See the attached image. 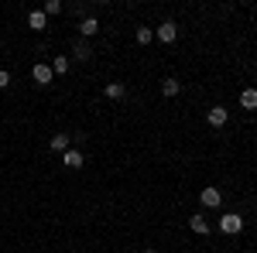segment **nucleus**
Here are the masks:
<instances>
[{
  "label": "nucleus",
  "instance_id": "6ab92c4d",
  "mask_svg": "<svg viewBox=\"0 0 257 253\" xmlns=\"http://www.w3.org/2000/svg\"><path fill=\"white\" fill-rule=\"evenodd\" d=\"M144 253H158V250H151V246H148V250H144Z\"/></svg>",
  "mask_w": 257,
  "mask_h": 253
},
{
  "label": "nucleus",
  "instance_id": "f3484780",
  "mask_svg": "<svg viewBox=\"0 0 257 253\" xmlns=\"http://www.w3.org/2000/svg\"><path fill=\"white\" fill-rule=\"evenodd\" d=\"M155 41V31L151 28H138V45H151Z\"/></svg>",
  "mask_w": 257,
  "mask_h": 253
},
{
  "label": "nucleus",
  "instance_id": "ddd939ff",
  "mask_svg": "<svg viewBox=\"0 0 257 253\" xmlns=\"http://www.w3.org/2000/svg\"><path fill=\"white\" fill-rule=\"evenodd\" d=\"M189 226H192V233H196V236H209V222H206L202 215H192Z\"/></svg>",
  "mask_w": 257,
  "mask_h": 253
},
{
  "label": "nucleus",
  "instance_id": "f8f14e48",
  "mask_svg": "<svg viewBox=\"0 0 257 253\" xmlns=\"http://www.w3.org/2000/svg\"><path fill=\"white\" fill-rule=\"evenodd\" d=\"M96 31H99V21L96 18H82V24H79V35H82V38H93Z\"/></svg>",
  "mask_w": 257,
  "mask_h": 253
},
{
  "label": "nucleus",
  "instance_id": "f257e3e1",
  "mask_svg": "<svg viewBox=\"0 0 257 253\" xmlns=\"http://www.w3.org/2000/svg\"><path fill=\"white\" fill-rule=\"evenodd\" d=\"M240 229H243V215H237V212H226V215H219V233H226V236H237Z\"/></svg>",
  "mask_w": 257,
  "mask_h": 253
},
{
  "label": "nucleus",
  "instance_id": "dca6fc26",
  "mask_svg": "<svg viewBox=\"0 0 257 253\" xmlns=\"http://www.w3.org/2000/svg\"><path fill=\"white\" fill-rule=\"evenodd\" d=\"M41 14H45V18H52V14H62V0H45Z\"/></svg>",
  "mask_w": 257,
  "mask_h": 253
},
{
  "label": "nucleus",
  "instance_id": "2eb2a0df",
  "mask_svg": "<svg viewBox=\"0 0 257 253\" xmlns=\"http://www.w3.org/2000/svg\"><path fill=\"white\" fill-rule=\"evenodd\" d=\"M52 72H55V76H65V72H69V59H65V55H55V62H52Z\"/></svg>",
  "mask_w": 257,
  "mask_h": 253
},
{
  "label": "nucleus",
  "instance_id": "9b49d317",
  "mask_svg": "<svg viewBox=\"0 0 257 253\" xmlns=\"http://www.w3.org/2000/svg\"><path fill=\"white\" fill-rule=\"evenodd\" d=\"M178 93H182V82H178V79H165V82H161V96L165 99L178 96Z\"/></svg>",
  "mask_w": 257,
  "mask_h": 253
},
{
  "label": "nucleus",
  "instance_id": "6e6552de",
  "mask_svg": "<svg viewBox=\"0 0 257 253\" xmlns=\"http://www.w3.org/2000/svg\"><path fill=\"white\" fill-rule=\"evenodd\" d=\"M206 120H209V127H223V123L230 120V113H226L223 106H213V110L206 113Z\"/></svg>",
  "mask_w": 257,
  "mask_h": 253
},
{
  "label": "nucleus",
  "instance_id": "1a4fd4ad",
  "mask_svg": "<svg viewBox=\"0 0 257 253\" xmlns=\"http://www.w3.org/2000/svg\"><path fill=\"white\" fill-rule=\"evenodd\" d=\"M103 96H106V99H123V96H127V86H123V82H106Z\"/></svg>",
  "mask_w": 257,
  "mask_h": 253
},
{
  "label": "nucleus",
  "instance_id": "f03ea898",
  "mask_svg": "<svg viewBox=\"0 0 257 253\" xmlns=\"http://www.w3.org/2000/svg\"><path fill=\"white\" fill-rule=\"evenodd\" d=\"M199 202H202L206 209H219V202H223V192H219L216 185H206V188L199 192Z\"/></svg>",
  "mask_w": 257,
  "mask_h": 253
},
{
  "label": "nucleus",
  "instance_id": "7ed1b4c3",
  "mask_svg": "<svg viewBox=\"0 0 257 253\" xmlns=\"http://www.w3.org/2000/svg\"><path fill=\"white\" fill-rule=\"evenodd\" d=\"M155 38H158L161 45H172V41L178 38V24H175V21H165V24H158V28H155Z\"/></svg>",
  "mask_w": 257,
  "mask_h": 253
},
{
  "label": "nucleus",
  "instance_id": "a211bd4d",
  "mask_svg": "<svg viewBox=\"0 0 257 253\" xmlns=\"http://www.w3.org/2000/svg\"><path fill=\"white\" fill-rule=\"evenodd\" d=\"M7 86H11V72H7V69H0V89H7Z\"/></svg>",
  "mask_w": 257,
  "mask_h": 253
},
{
  "label": "nucleus",
  "instance_id": "0eeeda50",
  "mask_svg": "<svg viewBox=\"0 0 257 253\" xmlns=\"http://www.w3.org/2000/svg\"><path fill=\"white\" fill-rule=\"evenodd\" d=\"M72 55H76L79 62H89V59H93V48H89V41H86V38H79L76 45H72Z\"/></svg>",
  "mask_w": 257,
  "mask_h": 253
},
{
  "label": "nucleus",
  "instance_id": "423d86ee",
  "mask_svg": "<svg viewBox=\"0 0 257 253\" xmlns=\"http://www.w3.org/2000/svg\"><path fill=\"white\" fill-rule=\"evenodd\" d=\"M69 144H72V137H69V134H55L52 140H48V147H52L55 154H65V151H69Z\"/></svg>",
  "mask_w": 257,
  "mask_h": 253
},
{
  "label": "nucleus",
  "instance_id": "39448f33",
  "mask_svg": "<svg viewBox=\"0 0 257 253\" xmlns=\"http://www.w3.org/2000/svg\"><path fill=\"white\" fill-rule=\"evenodd\" d=\"M62 164H65V168H72V171H79V168H82V151L69 147V151L62 154Z\"/></svg>",
  "mask_w": 257,
  "mask_h": 253
},
{
  "label": "nucleus",
  "instance_id": "20e7f679",
  "mask_svg": "<svg viewBox=\"0 0 257 253\" xmlns=\"http://www.w3.org/2000/svg\"><path fill=\"white\" fill-rule=\"evenodd\" d=\"M31 79H35V86H48V82L55 79V72H52V65H45V62H38V65L31 69Z\"/></svg>",
  "mask_w": 257,
  "mask_h": 253
},
{
  "label": "nucleus",
  "instance_id": "9d476101",
  "mask_svg": "<svg viewBox=\"0 0 257 253\" xmlns=\"http://www.w3.org/2000/svg\"><path fill=\"white\" fill-rule=\"evenodd\" d=\"M28 28H31V31H45V28H48V18H45L41 11H31V14H28Z\"/></svg>",
  "mask_w": 257,
  "mask_h": 253
},
{
  "label": "nucleus",
  "instance_id": "4468645a",
  "mask_svg": "<svg viewBox=\"0 0 257 253\" xmlns=\"http://www.w3.org/2000/svg\"><path fill=\"white\" fill-rule=\"evenodd\" d=\"M240 106L243 110H257V89H243L240 93Z\"/></svg>",
  "mask_w": 257,
  "mask_h": 253
}]
</instances>
